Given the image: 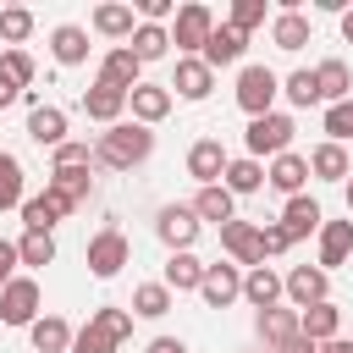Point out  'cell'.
<instances>
[{
    "instance_id": "obj_1",
    "label": "cell",
    "mask_w": 353,
    "mask_h": 353,
    "mask_svg": "<svg viewBox=\"0 0 353 353\" xmlns=\"http://www.w3.org/2000/svg\"><path fill=\"white\" fill-rule=\"evenodd\" d=\"M149 154H154V132H149V127H138V121H116V127H105V132H99V143H94V160H99V165H110V171L143 165Z\"/></svg>"
},
{
    "instance_id": "obj_2",
    "label": "cell",
    "mask_w": 353,
    "mask_h": 353,
    "mask_svg": "<svg viewBox=\"0 0 353 353\" xmlns=\"http://www.w3.org/2000/svg\"><path fill=\"white\" fill-rule=\"evenodd\" d=\"M127 336H132V314L116 309V303H105V309H94L88 325L72 336V353H110V347H121Z\"/></svg>"
},
{
    "instance_id": "obj_3",
    "label": "cell",
    "mask_w": 353,
    "mask_h": 353,
    "mask_svg": "<svg viewBox=\"0 0 353 353\" xmlns=\"http://www.w3.org/2000/svg\"><path fill=\"white\" fill-rule=\"evenodd\" d=\"M292 116H281V110H270V116H254L248 121V132H243V143H248V160H259V154H287V143H292Z\"/></svg>"
},
{
    "instance_id": "obj_4",
    "label": "cell",
    "mask_w": 353,
    "mask_h": 353,
    "mask_svg": "<svg viewBox=\"0 0 353 353\" xmlns=\"http://www.w3.org/2000/svg\"><path fill=\"white\" fill-rule=\"evenodd\" d=\"M276 94H281V77H276L270 66H243V72H237V105L248 110V121H254V116H270Z\"/></svg>"
},
{
    "instance_id": "obj_5",
    "label": "cell",
    "mask_w": 353,
    "mask_h": 353,
    "mask_svg": "<svg viewBox=\"0 0 353 353\" xmlns=\"http://www.w3.org/2000/svg\"><path fill=\"white\" fill-rule=\"evenodd\" d=\"M0 320L6 325H33L39 320V281L33 276H11L0 287Z\"/></svg>"
},
{
    "instance_id": "obj_6",
    "label": "cell",
    "mask_w": 353,
    "mask_h": 353,
    "mask_svg": "<svg viewBox=\"0 0 353 353\" xmlns=\"http://www.w3.org/2000/svg\"><path fill=\"white\" fill-rule=\"evenodd\" d=\"M154 232H160V243H165L171 254H188L193 237H199V215H193L188 204H165L160 221H154Z\"/></svg>"
},
{
    "instance_id": "obj_7",
    "label": "cell",
    "mask_w": 353,
    "mask_h": 353,
    "mask_svg": "<svg viewBox=\"0 0 353 353\" xmlns=\"http://www.w3.org/2000/svg\"><path fill=\"white\" fill-rule=\"evenodd\" d=\"M127 254H132V248H127V237H121L116 226H105V232H99V237L88 243V270H94L99 281H110V276H121Z\"/></svg>"
},
{
    "instance_id": "obj_8",
    "label": "cell",
    "mask_w": 353,
    "mask_h": 353,
    "mask_svg": "<svg viewBox=\"0 0 353 353\" xmlns=\"http://www.w3.org/2000/svg\"><path fill=\"white\" fill-rule=\"evenodd\" d=\"M210 28H215V11H210V6H182V11H176V28H171V44H176L182 55H193V50H204Z\"/></svg>"
},
{
    "instance_id": "obj_9",
    "label": "cell",
    "mask_w": 353,
    "mask_h": 353,
    "mask_svg": "<svg viewBox=\"0 0 353 353\" xmlns=\"http://www.w3.org/2000/svg\"><path fill=\"white\" fill-rule=\"evenodd\" d=\"M221 248H226L237 265H248V270L265 265V243H259V226H254V221H226V226H221Z\"/></svg>"
},
{
    "instance_id": "obj_10",
    "label": "cell",
    "mask_w": 353,
    "mask_h": 353,
    "mask_svg": "<svg viewBox=\"0 0 353 353\" xmlns=\"http://www.w3.org/2000/svg\"><path fill=\"white\" fill-rule=\"evenodd\" d=\"M199 298L210 309H226L243 298V270L237 265H204V281H199Z\"/></svg>"
},
{
    "instance_id": "obj_11",
    "label": "cell",
    "mask_w": 353,
    "mask_h": 353,
    "mask_svg": "<svg viewBox=\"0 0 353 353\" xmlns=\"http://www.w3.org/2000/svg\"><path fill=\"white\" fill-rule=\"evenodd\" d=\"M188 176H193L199 188H215V182L226 176V149H221V138H199V143L188 149Z\"/></svg>"
},
{
    "instance_id": "obj_12",
    "label": "cell",
    "mask_w": 353,
    "mask_h": 353,
    "mask_svg": "<svg viewBox=\"0 0 353 353\" xmlns=\"http://www.w3.org/2000/svg\"><path fill=\"white\" fill-rule=\"evenodd\" d=\"M325 287H331V281H325V270H320V265H292V270H287V281H281V292H287L298 309L325 303Z\"/></svg>"
},
{
    "instance_id": "obj_13",
    "label": "cell",
    "mask_w": 353,
    "mask_h": 353,
    "mask_svg": "<svg viewBox=\"0 0 353 353\" xmlns=\"http://www.w3.org/2000/svg\"><path fill=\"white\" fill-rule=\"evenodd\" d=\"M243 44H248V39H243L237 28L215 22V28H210V39H204V50H199V61H204L210 72H215V66H232V61H243Z\"/></svg>"
},
{
    "instance_id": "obj_14",
    "label": "cell",
    "mask_w": 353,
    "mask_h": 353,
    "mask_svg": "<svg viewBox=\"0 0 353 353\" xmlns=\"http://www.w3.org/2000/svg\"><path fill=\"white\" fill-rule=\"evenodd\" d=\"M336 325H342V309L325 298V303H309V309H298V331L320 347V342H336Z\"/></svg>"
},
{
    "instance_id": "obj_15",
    "label": "cell",
    "mask_w": 353,
    "mask_h": 353,
    "mask_svg": "<svg viewBox=\"0 0 353 353\" xmlns=\"http://www.w3.org/2000/svg\"><path fill=\"white\" fill-rule=\"evenodd\" d=\"M138 72H143V61L121 44V50H110L105 61H99V83H110V88H121V94H132L138 88Z\"/></svg>"
},
{
    "instance_id": "obj_16",
    "label": "cell",
    "mask_w": 353,
    "mask_h": 353,
    "mask_svg": "<svg viewBox=\"0 0 353 353\" xmlns=\"http://www.w3.org/2000/svg\"><path fill=\"white\" fill-rule=\"evenodd\" d=\"M83 110H88L94 121H105V127H116V121H121V110H127V94L94 77V88H83Z\"/></svg>"
},
{
    "instance_id": "obj_17",
    "label": "cell",
    "mask_w": 353,
    "mask_h": 353,
    "mask_svg": "<svg viewBox=\"0 0 353 353\" xmlns=\"http://www.w3.org/2000/svg\"><path fill=\"white\" fill-rule=\"evenodd\" d=\"M127 105H132L138 127H154V121L171 110V88H165V83H138V88L127 94Z\"/></svg>"
},
{
    "instance_id": "obj_18",
    "label": "cell",
    "mask_w": 353,
    "mask_h": 353,
    "mask_svg": "<svg viewBox=\"0 0 353 353\" xmlns=\"http://www.w3.org/2000/svg\"><path fill=\"white\" fill-rule=\"evenodd\" d=\"M28 138L61 149V143H66V110H61V105H33V110H28Z\"/></svg>"
},
{
    "instance_id": "obj_19",
    "label": "cell",
    "mask_w": 353,
    "mask_h": 353,
    "mask_svg": "<svg viewBox=\"0 0 353 353\" xmlns=\"http://www.w3.org/2000/svg\"><path fill=\"white\" fill-rule=\"evenodd\" d=\"M265 182H270L276 193H287V199H298V188L309 182V160L287 149V154H276V160H270V171H265Z\"/></svg>"
},
{
    "instance_id": "obj_20",
    "label": "cell",
    "mask_w": 353,
    "mask_h": 353,
    "mask_svg": "<svg viewBox=\"0 0 353 353\" xmlns=\"http://www.w3.org/2000/svg\"><path fill=\"white\" fill-rule=\"evenodd\" d=\"M347 254H353V221H325L320 226V270L331 276Z\"/></svg>"
},
{
    "instance_id": "obj_21",
    "label": "cell",
    "mask_w": 353,
    "mask_h": 353,
    "mask_svg": "<svg viewBox=\"0 0 353 353\" xmlns=\"http://www.w3.org/2000/svg\"><path fill=\"white\" fill-rule=\"evenodd\" d=\"M210 83H215V72H210L199 55H182V61H176V77H171L165 88H176L182 99H204V94H210Z\"/></svg>"
},
{
    "instance_id": "obj_22",
    "label": "cell",
    "mask_w": 353,
    "mask_h": 353,
    "mask_svg": "<svg viewBox=\"0 0 353 353\" xmlns=\"http://www.w3.org/2000/svg\"><path fill=\"white\" fill-rule=\"evenodd\" d=\"M320 226H325V215H320V204H314V199H303V193H298V199H287V210H281V232H287L292 243H298V237H309V232H320Z\"/></svg>"
},
{
    "instance_id": "obj_23",
    "label": "cell",
    "mask_w": 353,
    "mask_h": 353,
    "mask_svg": "<svg viewBox=\"0 0 353 353\" xmlns=\"http://www.w3.org/2000/svg\"><path fill=\"white\" fill-rule=\"evenodd\" d=\"M259 336H265V347L270 353H281L292 336H298V309H259Z\"/></svg>"
},
{
    "instance_id": "obj_24",
    "label": "cell",
    "mask_w": 353,
    "mask_h": 353,
    "mask_svg": "<svg viewBox=\"0 0 353 353\" xmlns=\"http://www.w3.org/2000/svg\"><path fill=\"white\" fill-rule=\"evenodd\" d=\"M314 88H320V99L325 105H342V99H353L347 88H353V72H347V61H320L314 66Z\"/></svg>"
},
{
    "instance_id": "obj_25",
    "label": "cell",
    "mask_w": 353,
    "mask_h": 353,
    "mask_svg": "<svg viewBox=\"0 0 353 353\" xmlns=\"http://www.w3.org/2000/svg\"><path fill=\"white\" fill-rule=\"evenodd\" d=\"M188 210H193L199 221H215V226H226V221H237V199H232V193H226L221 182H215V188H199V199H193Z\"/></svg>"
},
{
    "instance_id": "obj_26",
    "label": "cell",
    "mask_w": 353,
    "mask_h": 353,
    "mask_svg": "<svg viewBox=\"0 0 353 353\" xmlns=\"http://www.w3.org/2000/svg\"><path fill=\"white\" fill-rule=\"evenodd\" d=\"M243 298H248L254 309H276V303H281V276H276L270 265H254V270L243 276Z\"/></svg>"
},
{
    "instance_id": "obj_27",
    "label": "cell",
    "mask_w": 353,
    "mask_h": 353,
    "mask_svg": "<svg viewBox=\"0 0 353 353\" xmlns=\"http://www.w3.org/2000/svg\"><path fill=\"white\" fill-rule=\"evenodd\" d=\"M28 336H33V353H72V325H66L61 314L33 320V325H28Z\"/></svg>"
},
{
    "instance_id": "obj_28",
    "label": "cell",
    "mask_w": 353,
    "mask_h": 353,
    "mask_svg": "<svg viewBox=\"0 0 353 353\" xmlns=\"http://www.w3.org/2000/svg\"><path fill=\"white\" fill-rule=\"evenodd\" d=\"M50 50H55L61 66H83V61H88V33H83L77 22H61V28L50 33Z\"/></svg>"
},
{
    "instance_id": "obj_29",
    "label": "cell",
    "mask_w": 353,
    "mask_h": 353,
    "mask_svg": "<svg viewBox=\"0 0 353 353\" xmlns=\"http://www.w3.org/2000/svg\"><path fill=\"white\" fill-rule=\"evenodd\" d=\"M199 281H204V259H199L193 248L165 259V287H171V292H199Z\"/></svg>"
},
{
    "instance_id": "obj_30",
    "label": "cell",
    "mask_w": 353,
    "mask_h": 353,
    "mask_svg": "<svg viewBox=\"0 0 353 353\" xmlns=\"http://www.w3.org/2000/svg\"><path fill=\"white\" fill-rule=\"evenodd\" d=\"M221 188H226L232 199H237V193H259V188H265V165H259V160H248V154H243V160H226Z\"/></svg>"
},
{
    "instance_id": "obj_31",
    "label": "cell",
    "mask_w": 353,
    "mask_h": 353,
    "mask_svg": "<svg viewBox=\"0 0 353 353\" xmlns=\"http://www.w3.org/2000/svg\"><path fill=\"white\" fill-rule=\"evenodd\" d=\"M270 44H276V50H303V44H309V17L281 11V17L270 22Z\"/></svg>"
},
{
    "instance_id": "obj_32",
    "label": "cell",
    "mask_w": 353,
    "mask_h": 353,
    "mask_svg": "<svg viewBox=\"0 0 353 353\" xmlns=\"http://www.w3.org/2000/svg\"><path fill=\"white\" fill-rule=\"evenodd\" d=\"M127 50H132L138 61H160V55L171 50V33H165V28H154V22H138V28H132V44H127Z\"/></svg>"
},
{
    "instance_id": "obj_33",
    "label": "cell",
    "mask_w": 353,
    "mask_h": 353,
    "mask_svg": "<svg viewBox=\"0 0 353 353\" xmlns=\"http://www.w3.org/2000/svg\"><path fill=\"white\" fill-rule=\"evenodd\" d=\"M309 176L342 182V176H347V149H342V143H320V149L309 154Z\"/></svg>"
},
{
    "instance_id": "obj_34",
    "label": "cell",
    "mask_w": 353,
    "mask_h": 353,
    "mask_svg": "<svg viewBox=\"0 0 353 353\" xmlns=\"http://www.w3.org/2000/svg\"><path fill=\"white\" fill-rule=\"evenodd\" d=\"M132 314H143V320L171 314V287H165V281H143V287L132 292Z\"/></svg>"
},
{
    "instance_id": "obj_35",
    "label": "cell",
    "mask_w": 353,
    "mask_h": 353,
    "mask_svg": "<svg viewBox=\"0 0 353 353\" xmlns=\"http://www.w3.org/2000/svg\"><path fill=\"white\" fill-rule=\"evenodd\" d=\"M0 210H22V160L0 149Z\"/></svg>"
},
{
    "instance_id": "obj_36",
    "label": "cell",
    "mask_w": 353,
    "mask_h": 353,
    "mask_svg": "<svg viewBox=\"0 0 353 353\" xmlns=\"http://www.w3.org/2000/svg\"><path fill=\"white\" fill-rule=\"evenodd\" d=\"M94 28H99L105 39H132L138 22H132V6H99V11H94Z\"/></svg>"
},
{
    "instance_id": "obj_37",
    "label": "cell",
    "mask_w": 353,
    "mask_h": 353,
    "mask_svg": "<svg viewBox=\"0 0 353 353\" xmlns=\"http://www.w3.org/2000/svg\"><path fill=\"white\" fill-rule=\"evenodd\" d=\"M55 221H61V210H55V199H50V193L22 199V226H28V232H50Z\"/></svg>"
},
{
    "instance_id": "obj_38",
    "label": "cell",
    "mask_w": 353,
    "mask_h": 353,
    "mask_svg": "<svg viewBox=\"0 0 353 353\" xmlns=\"http://www.w3.org/2000/svg\"><path fill=\"white\" fill-rule=\"evenodd\" d=\"M17 259H22V265H50V259H55V237H50V232H22Z\"/></svg>"
},
{
    "instance_id": "obj_39",
    "label": "cell",
    "mask_w": 353,
    "mask_h": 353,
    "mask_svg": "<svg viewBox=\"0 0 353 353\" xmlns=\"http://www.w3.org/2000/svg\"><path fill=\"white\" fill-rule=\"evenodd\" d=\"M353 138V99L325 105V143H347Z\"/></svg>"
},
{
    "instance_id": "obj_40",
    "label": "cell",
    "mask_w": 353,
    "mask_h": 353,
    "mask_svg": "<svg viewBox=\"0 0 353 353\" xmlns=\"http://www.w3.org/2000/svg\"><path fill=\"white\" fill-rule=\"evenodd\" d=\"M259 22H265V0H232V17H226V28H237V33L248 39Z\"/></svg>"
},
{
    "instance_id": "obj_41",
    "label": "cell",
    "mask_w": 353,
    "mask_h": 353,
    "mask_svg": "<svg viewBox=\"0 0 353 353\" xmlns=\"http://www.w3.org/2000/svg\"><path fill=\"white\" fill-rule=\"evenodd\" d=\"M281 94L298 105V110H309V105H320V88H314V72H292L287 83H281Z\"/></svg>"
},
{
    "instance_id": "obj_42",
    "label": "cell",
    "mask_w": 353,
    "mask_h": 353,
    "mask_svg": "<svg viewBox=\"0 0 353 353\" xmlns=\"http://www.w3.org/2000/svg\"><path fill=\"white\" fill-rule=\"evenodd\" d=\"M28 33H33V11H28V6H6V11H0V39L22 44Z\"/></svg>"
},
{
    "instance_id": "obj_43",
    "label": "cell",
    "mask_w": 353,
    "mask_h": 353,
    "mask_svg": "<svg viewBox=\"0 0 353 353\" xmlns=\"http://www.w3.org/2000/svg\"><path fill=\"white\" fill-rule=\"evenodd\" d=\"M0 72H6L17 88H28V83H33V55H28V50H6V55H0Z\"/></svg>"
},
{
    "instance_id": "obj_44",
    "label": "cell",
    "mask_w": 353,
    "mask_h": 353,
    "mask_svg": "<svg viewBox=\"0 0 353 353\" xmlns=\"http://www.w3.org/2000/svg\"><path fill=\"white\" fill-rule=\"evenodd\" d=\"M94 154H88V143H77V138H66L61 149H55V171H66V165H88Z\"/></svg>"
},
{
    "instance_id": "obj_45",
    "label": "cell",
    "mask_w": 353,
    "mask_h": 353,
    "mask_svg": "<svg viewBox=\"0 0 353 353\" xmlns=\"http://www.w3.org/2000/svg\"><path fill=\"white\" fill-rule=\"evenodd\" d=\"M171 11H176L171 0H138V17H143V22H154V28H160V22L171 17Z\"/></svg>"
},
{
    "instance_id": "obj_46",
    "label": "cell",
    "mask_w": 353,
    "mask_h": 353,
    "mask_svg": "<svg viewBox=\"0 0 353 353\" xmlns=\"http://www.w3.org/2000/svg\"><path fill=\"white\" fill-rule=\"evenodd\" d=\"M259 243H265V254H287V248H292V237H287L281 226H259Z\"/></svg>"
},
{
    "instance_id": "obj_47",
    "label": "cell",
    "mask_w": 353,
    "mask_h": 353,
    "mask_svg": "<svg viewBox=\"0 0 353 353\" xmlns=\"http://www.w3.org/2000/svg\"><path fill=\"white\" fill-rule=\"evenodd\" d=\"M17 265H22V259H17V243H6V237H0V287L11 281V270H17Z\"/></svg>"
},
{
    "instance_id": "obj_48",
    "label": "cell",
    "mask_w": 353,
    "mask_h": 353,
    "mask_svg": "<svg viewBox=\"0 0 353 353\" xmlns=\"http://www.w3.org/2000/svg\"><path fill=\"white\" fill-rule=\"evenodd\" d=\"M149 353H188V342H176V336H154Z\"/></svg>"
},
{
    "instance_id": "obj_49",
    "label": "cell",
    "mask_w": 353,
    "mask_h": 353,
    "mask_svg": "<svg viewBox=\"0 0 353 353\" xmlns=\"http://www.w3.org/2000/svg\"><path fill=\"white\" fill-rule=\"evenodd\" d=\"M11 99H22V88H17V83H11V77H6V72H0V110H6V105H11Z\"/></svg>"
},
{
    "instance_id": "obj_50",
    "label": "cell",
    "mask_w": 353,
    "mask_h": 353,
    "mask_svg": "<svg viewBox=\"0 0 353 353\" xmlns=\"http://www.w3.org/2000/svg\"><path fill=\"white\" fill-rule=\"evenodd\" d=\"M281 353H314V342H309V336H303V331H298V336H292V342H287V347H281Z\"/></svg>"
},
{
    "instance_id": "obj_51",
    "label": "cell",
    "mask_w": 353,
    "mask_h": 353,
    "mask_svg": "<svg viewBox=\"0 0 353 353\" xmlns=\"http://www.w3.org/2000/svg\"><path fill=\"white\" fill-rule=\"evenodd\" d=\"M314 353H347V342H320Z\"/></svg>"
},
{
    "instance_id": "obj_52",
    "label": "cell",
    "mask_w": 353,
    "mask_h": 353,
    "mask_svg": "<svg viewBox=\"0 0 353 353\" xmlns=\"http://www.w3.org/2000/svg\"><path fill=\"white\" fill-rule=\"evenodd\" d=\"M342 39L353 44V11H342Z\"/></svg>"
},
{
    "instance_id": "obj_53",
    "label": "cell",
    "mask_w": 353,
    "mask_h": 353,
    "mask_svg": "<svg viewBox=\"0 0 353 353\" xmlns=\"http://www.w3.org/2000/svg\"><path fill=\"white\" fill-rule=\"evenodd\" d=\"M347 210H353V182H347Z\"/></svg>"
},
{
    "instance_id": "obj_54",
    "label": "cell",
    "mask_w": 353,
    "mask_h": 353,
    "mask_svg": "<svg viewBox=\"0 0 353 353\" xmlns=\"http://www.w3.org/2000/svg\"><path fill=\"white\" fill-rule=\"evenodd\" d=\"M347 353H353V342H347Z\"/></svg>"
}]
</instances>
